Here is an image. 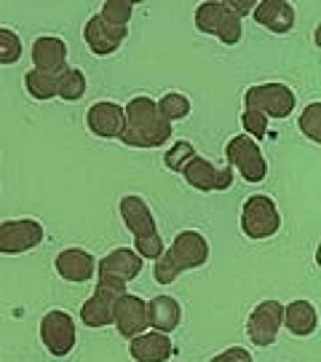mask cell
<instances>
[{"label": "cell", "instance_id": "obj_6", "mask_svg": "<svg viewBox=\"0 0 321 362\" xmlns=\"http://www.w3.org/2000/svg\"><path fill=\"white\" fill-rule=\"evenodd\" d=\"M281 228V215H279V207L270 196L255 194L249 196L241 207V231L249 236V239H270L273 233H279Z\"/></svg>", "mask_w": 321, "mask_h": 362}, {"label": "cell", "instance_id": "obj_3", "mask_svg": "<svg viewBox=\"0 0 321 362\" xmlns=\"http://www.w3.org/2000/svg\"><path fill=\"white\" fill-rule=\"evenodd\" d=\"M118 209H121V218L126 223V228L134 233V252L142 260L158 258L166 247H164V239L158 233V226H155V218L147 207V202L142 196H123Z\"/></svg>", "mask_w": 321, "mask_h": 362}, {"label": "cell", "instance_id": "obj_26", "mask_svg": "<svg viewBox=\"0 0 321 362\" xmlns=\"http://www.w3.org/2000/svg\"><path fill=\"white\" fill-rule=\"evenodd\" d=\"M19 59H22V38L8 27H0V65H13Z\"/></svg>", "mask_w": 321, "mask_h": 362}, {"label": "cell", "instance_id": "obj_31", "mask_svg": "<svg viewBox=\"0 0 321 362\" xmlns=\"http://www.w3.org/2000/svg\"><path fill=\"white\" fill-rule=\"evenodd\" d=\"M209 362H252V354L244 346H231V349L219 351L217 357H212Z\"/></svg>", "mask_w": 321, "mask_h": 362}, {"label": "cell", "instance_id": "obj_19", "mask_svg": "<svg viewBox=\"0 0 321 362\" xmlns=\"http://www.w3.org/2000/svg\"><path fill=\"white\" fill-rule=\"evenodd\" d=\"M255 22L276 35H286L295 27V8L286 0H260L255 3Z\"/></svg>", "mask_w": 321, "mask_h": 362}, {"label": "cell", "instance_id": "obj_25", "mask_svg": "<svg viewBox=\"0 0 321 362\" xmlns=\"http://www.w3.org/2000/svg\"><path fill=\"white\" fill-rule=\"evenodd\" d=\"M25 89L30 97H35L40 103H46V100H54L56 97V76H49V73H43V70H30L25 76Z\"/></svg>", "mask_w": 321, "mask_h": 362}, {"label": "cell", "instance_id": "obj_20", "mask_svg": "<svg viewBox=\"0 0 321 362\" xmlns=\"http://www.w3.org/2000/svg\"><path fill=\"white\" fill-rule=\"evenodd\" d=\"M128 354L137 362H166L174 354V346L166 333L150 330V333L128 338Z\"/></svg>", "mask_w": 321, "mask_h": 362}, {"label": "cell", "instance_id": "obj_17", "mask_svg": "<svg viewBox=\"0 0 321 362\" xmlns=\"http://www.w3.org/2000/svg\"><path fill=\"white\" fill-rule=\"evenodd\" d=\"M97 272H99V276H110V279H118V282L126 285V282L140 276L142 258L131 247H118L97 263Z\"/></svg>", "mask_w": 321, "mask_h": 362}, {"label": "cell", "instance_id": "obj_9", "mask_svg": "<svg viewBox=\"0 0 321 362\" xmlns=\"http://www.w3.org/2000/svg\"><path fill=\"white\" fill-rule=\"evenodd\" d=\"M43 223L32 218L3 220L0 223V255H22L43 242Z\"/></svg>", "mask_w": 321, "mask_h": 362}, {"label": "cell", "instance_id": "obj_2", "mask_svg": "<svg viewBox=\"0 0 321 362\" xmlns=\"http://www.w3.org/2000/svg\"><path fill=\"white\" fill-rule=\"evenodd\" d=\"M209 260V242L198 231H182L174 236L169 250L155 258L153 276L158 285H171L182 272L201 269Z\"/></svg>", "mask_w": 321, "mask_h": 362}, {"label": "cell", "instance_id": "obj_24", "mask_svg": "<svg viewBox=\"0 0 321 362\" xmlns=\"http://www.w3.org/2000/svg\"><path fill=\"white\" fill-rule=\"evenodd\" d=\"M155 107H158V116L164 118L166 124H174V121H180V118L190 116V100H188L185 94H180V91L164 94V97L155 103Z\"/></svg>", "mask_w": 321, "mask_h": 362}, {"label": "cell", "instance_id": "obj_30", "mask_svg": "<svg viewBox=\"0 0 321 362\" xmlns=\"http://www.w3.org/2000/svg\"><path fill=\"white\" fill-rule=\"evenodd\" d=\"M193 153H195V148H193L188 140H180V143H174L166 153H164V164H166L169 169H174V172H180V167Z\"/></svg>", "mask_w": 321, "mask_h": 362}, {"label": "cell", "instance_id": "obj_28", "mask_svg": "<svg viewBox=\"0 0 321 362\" xmlns=\"http://www.w3.org/2000/svg\"><path fill=\"white\" fill-rule=\"evenodd\" d=\"M134 13V6L126 3V0H107L102 6V16L107 25H116V27H128V19Z\"/></svg>", "mask_w": 321, "mask_h": 362}, {"label": "cell", "instance_id": "obj_11", "mask_svg": "<svg viewBox=\"0 0 321 362\" xmlns=\"http://www.w3.org/2000/svg\"><path fill=\"white\" fill-rule=\"evenodd\" d=\"M180 175L185 182L195 188V191H228L233 185V169H219L212 161H206L204 156L193 153L185 164L180 167Z\"/></svg>", "mask_w": 321, "mask_h": 362}, {"label": "cell", "instance_id": "obj_10", "mask_svg": "<svg viewBox=\"0 0 321 362\" xmlns=\"http://www.w3.org/2000/svg\"><path fill=\"white\" fill-rule=\"evenodd\" d=\"M40 341L52 357H67L75 346V322L62 309L43 314L40 320Z\"/></svg>", "mask_w": 321, "mask_h": 362}, {"label": "cell", "instance_id": "obj_22", "mask_svg": "<svg viewBox=\"0 0 321 362\" xmlns=\"http://www.w3.org/2000/svg\"><path fill=\"white\" fill-rule=\"evenodd\" d=\"M281 325H286V330H289L292 336L305 338L319 327V314H316L310 300H292L289 306H284Z\"/></svg>", "mask_w": 321, "mask_h": 362}, {"label": "cell", "instance_id": "obj_8", "mask_svg": "<svg viewBox=\"0 0 321 362\" xmlns=\"http://www.w3.org/2000/svg\"><path fill=\"white\" fill-rule=\"evenodd\" d=\"M225 156H228V164L238 169L241 180L244 182H262L268 177V161L262 151L257 148V143L246 134H238V137H231L228 145H225Z\"/></svg>", "mask_w": 321, "mask_h": 362}, {"label": "cell", "instance_id": "obj_29", "mask_svg": "<svg viewBox=\"0 0 321 362\" xmlns=\"http://www.w3.org/2000/svg\"><path fill=\"white\" fill-rule=\"evenodd\" d=\"M241 127H244L246 137H257V140H265L268 137V118L257 110H246L241 113Z\"/></svg>", "mask_w": 321, "mask_h": 362}, {"label": "cell", "instance_id": "obj_5", "mask_svg": "<svg viewBox=\"0 0 321 362\" xmlns=\"http://www.w3.org/2000/svg\"><path fill=\"white\" fill-rule=\"evenodd\" d=\"M121 296H126V285L110 279V276H99V282L94 287L91 298L80 306V320L86 327H107L113 325V311Z\"/></svg>", "mask_w": 321, "mask_h": 362}, {"label": "cell", "instance_id": "obj_4", "mask_svg": "<svg viewBox=\"0 0 321 362\" xmlns=\"http://www.w3.org/2000/svg\"><path fill=\"white\" fill-rule=\"evenodd\" d=\"M193 22L198 27V33L217 35L225 46H236L241 40V19L222 0H206V3H201L195 8Z\"/></svg>", "mask_w": 321, "mask_h": 362}, {"label": "cell", "instance_id": "obj_13", "mask_svg": "<svg viewBox=\"0 0 321 362\" xmlns=\"http://www.w3.org/2000/svg\"><path fill=\"white\" fill-rule=\"evenodd\" d=\"M86 127L94 137H102V140H118L123 134L126 127V118H123V107L118 103L102 100V103H94L86 113Z\"/></svg>", "mask_w": 321, "mask_h": 362}, {"label": "cell", "instance_id": "obj_18", "mask_svg": "<svg viewBox=\"0 0 321 362\" xmlns=\"http://www.w3.org/2000/svg\"><path fill=\"white\" fill-rule=\"evenodd\" d=\"M32 62H35V70L59 76L67 70V43L56 35H40L32 43Z\"/></svg>", "mask_w": 321, "mask_h": 362}, {"label": "cell", "instance_id": "obj_1", "mask_svg": "<svg viewBox=\"0 0 321 362\" xmlns=\"http://www.w3.org/2000/svg\"><path fill=\"white\" fill-rule=\"evenodd\" d=\"M123 118H126V127L118 140L128 148H161L171 140L174 127L158 116L155 100L150 97L140 94V97L128 100V105L123 107Z\"/></svg>", "mask_w": 321, "mask_h": 362}, {"label": "cell", "instance_id": "obj_7", "mask_svg": "<svg viewBox=\"0 0 321 362\" xmlns=\"http://www.w3.org/2000/svg\"><path fill=\"white\" fill-rule=\"evenodd\" d=\"M246 110H257L265 118H289L295 110V91L284 83H257L244 94Z\"/></svg>", "mask_w": 321, "mask_h": 362}, {"label": "cell", "instance_id": "obj_15", "mask_svg": "<svg viewBox=\"0 0 321 362\" xmlns=\"http://www.w3.org/2000/svg\"><path fill=\"white\" fill-rule=\"evenodd\" d=\"M113 325L118 327V333L123 338H134L147 330V300H142L140 296H121L113 311Z\"/></svg>", "mask_w": 321, "mask_h": 362}, {"label": "cell", "instance_id": "obj_27", "mask_svg": "<svg viewBox=\"0 0 321 362\" xmlns=\"http://www.w3.org/2000/svg\"><path fill=\"white\" fill-rule=\"evenodd\" d=\"M300 132L310 143H321V103H310L300 113Z\"/></svg>", "mask_w": 321, "mask_h": 362}, {"label": "cell", "instance_id": "obj_14", "mask_svg": "<svg viewBox=\"0 0 321 362\" xmlns=\"http://www.w3.org/2000/svg\"><path fill=\"white\" fill-rule=\"evenodd\" d=\"M128 35V27H116V25H107L102 16H91L86 22V30H83V40L89 46L91 52L97 57H107V54H116L121 49V43L126 40Z\"/></svg>", "mask_w": 321, "mask_h": 362}, {"label": "cell", "instance_id": "obj_32", "mask_svg": "<svg viewBox=\"0 0 321 362\" xmlns=\"http://www.w3.org/2000/svg\"><path fill=\"white\" fill-rule=\"evenodd\" d=\"M225 6H228V8H231V11L236 13L238 19H241L244 13L255 11V3H252V0H233V3H225Z\"/></svg>", "mask_w": 321, "mask_h": 362}, {"label": "cell", "instance_id": "obj_23", "mask_svg": "<svg viewBox=\"0 0 321 362\" xmlns=\"http://www.w3.org/2000/svg\"><path fill=\"white\" fill-rule=\"evenodd\" d=\"M86 94V76L78 67H67L56 76V97L64 103H75Z\"/></svg>", "mask_w": 321, "mask_h": 362}, {"label": "cell", "instance_id": "obj_21", "mask_svg": "<svg viewBox=\"0 0 321 362\" xmlns=\"http://www.w3.org/2000/svg\"><path fill=\"white\" fill-rule=\"evenodd\" d=\"M182 306L171 296H158L147 303V325L158 333H171L180 327Z\"/></svg>", "mask_w": 321, "mask_h": 362}, {"label": "cell", "instance_id": "obj_12", "mask_svg": "<svg viewBox=\"0 0 321 362\" xmlns=\"http://www.w3.org/2000/svg\"><path fill=\"white\" fill-rule=\"evenodd\" d=\"M281 322H284V306L279 300H262V303H257L255 309H252V314H249V320H246L249 341L255 346H262V349L270 346V344H276Z\"/></svg>", "mask_w": 321, "mask_h": 362}, {"label": "cell", "instance_id": "obj_16", "mask_svg": "<svg viewBox=\"0 0 321 362\" xmlns=\"http://www.w3.org/2000/svg\"><path fill=\"white\" fill-rule=\"evenodd\" d=\"M54 269L62 276L64 282H73V285H80V282H89L94 272H97V260L89 250H80V247H67L62 250L56 260H54Z\"/></svg>", "mask_w": 321, "mask_h": 362}]
</instances>
